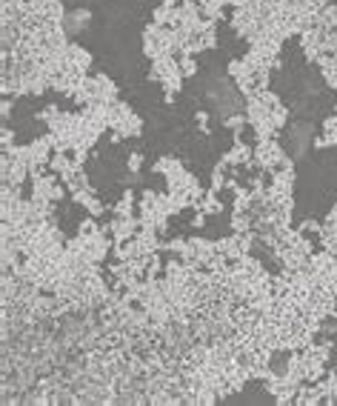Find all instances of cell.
<instances>
[{"mask_svg": "<svg viewBox=\"0 0 337 406\" xmlns=\"http://www.w3.org/2000/svg\"><path fill=\"white\" fill-rule=\"evenodd\" d=\"M288 140V152H292L295 158H300V155H306V149L311 146V126L309 124H292L288 126V135H286Z\"/></svg>", "mask_w": 337, "mask_h": 406, "instance_id": "obj_1", "label": "cell"}, {"mask_svg": "<svg viewBox=\"0 0 337 406\" xmlns=\"http://www.w3.org/2000/svg\"><path fill=\"white\" fill-rule=\"evenodd\" d=\"M89 20H92L89 9H75L63 17V29H66V35H80L89 26Z\"/></svg>", "mask_w": 337, "mask_h": 406, "instance_id": "obj_2", "label": "cell"}]
</instances>
